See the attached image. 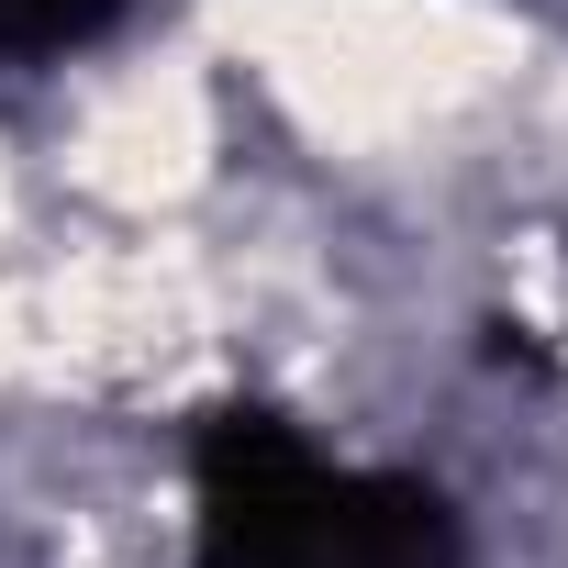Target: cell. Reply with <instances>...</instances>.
I'll return each mask as SVG.
<instances>
[{"label":"cell","mask_w":568,"mask_h":568,"mask_svg":"<svg viewBox=\"0 0 568 568\" xmlns=\"http://www.w3.org/2000/svg\"><path fill=\"white\" fill-rule=\"evenodd\" d=\"M190 568H468L435 479L346 468L291 413L223 402L190 435Z\"/></svg>","instance_id":"1"},{"label":"cell","mask_w":568,"mask_h":568,"mask_svg":"<svg viewBox=\"0 0 568 568\" xmlns=\"http://www.w3.org/2000/svg\"><path fill=\"white\" fill-rule=\"evenodd\" d=\"M134 12V0H0V45L12 57H57V45H90Z\"/></svg>","instance_id":"2"}]
</instances>
